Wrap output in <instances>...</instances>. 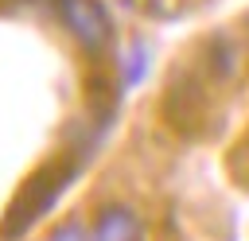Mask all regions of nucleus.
I'll return each mask as SVG.
<instances>
[{
    "mask_svg": "<svg viewBox=\"0 0 249 241\" xmlns=\"http://www.w3.org/2000/svg\"><path fill=\"white\" fill-rule=\"evenodd\" d=\"M93 241H140V222L132 210L124 206H109L97 214V225H93Z\"/></svg>",
    "mask_w": 249,
    "mask_h": 241,
    "instance_id": "3",
    "label": "nucleus"
},
{
    "mask_svg": "<svg viewBox=\"0 0 249 241\" xmlns=\"http://www.w3.org/2000/svg\"><path fill=\"white\" fill-rule=\"evenodd\" d=\"M51 241H86V233H82V225H78V222H70V225H62Z\"/></svg>",
    "mask_w": 249,
    "mask_h": 241,
    "instance_id": "4",
    "label": "nucleus"
},
{
    "mask_svg": "<svg viewBox=\"0 0 249 241\" xmlns=\"http://www.w3.org/2000/svg\"><path fill=\"white\" fill-rule=\"evenodd\" d=\"M74 171H78L74 163H51V167H43L39 175H31V179L23 183V190L16 194L12 210L4 214V222H0V237H4V241L23 237V233L31 229V222L43 218V214L54 206V198H58L62 187L74 179Z\"/></svg>",
    "mask_w": 249,
    "mask_h": 241,
    "instance_id": "1",
    "label": "nucleus"
},
{
    "mask_svg": "<svg viewBox=\"0 0 249 241\" xmlns=\"http://www.w3.org/2000/svg\"><path fill=\"white\" fill-rule=\"evenodd\" d=\"M58 12H62L66 31H70L89 54H101V51L109 47L113 23H109V12H105L97 0H62Z\"/></svg>",
    "mask_w": 249,
    "mask_h": 241,
    "instance_id": "2",
    "label": "nucleus"
},
{
    "mask_svg": "<svg viewBox=\"0 0 249 241\" xmlns=\"http://www.w3.org/2000/svg\"><path fill=\"white\" fill-rule=\"evenodd\" d=\"M19 4H23V0H19Z\"/></svg>",
    "mask_w": 249,
    "mask_h": 241,
    "instance_id": "5",
    "label": "nucleus"
}]
</instances>
